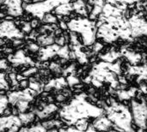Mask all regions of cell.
Segmentation results:
<instances>
[{
  "instance_id": "cell-24",
  "label": "cell",
  "mask_w": 147,
  "mask_h": 132,
  "mask_svg": "<svg viewBox=\"0 0 147 132\" xmlns=\"http://www.w3.org/2000/svg\"><path fill=\"white\" fill-rule=\"evenodd\" d=\"M139 90L136 88H131L129 90H125V89H118L115 91V94L119 97L121 101H128L131 98L135 97L136 93Z\"/></svg>"
},
{
  "instance_id": "cell-18",
  "label": "cell",
  "mask_w": 147,
  "mask_h": 132,
  "mask_svg": "<svg viewBox=\"0 0 147 132\" xmlns=\"http://www.w3.org/2000/svg\"><path fill=\"white\" fill-rule=\"evenodd\" d=\"M56 111H58V107L53 103H49L46 107H44L42 109H34V113L38 117V119H43L48 117L49 115H51L52 113H55Z\"/></svg>"
},
{
  "instance_id": "cell-60",
  "label": "cell",
  "mask_w": 147,
  "mask_h": 132,
  "mask_svg": "<svg viewBox=\"0 0 147 132\" xmlns=\"http://www.w3.org/2000/svg\"><path fill=\"white\" fill-rule=\"evenodd\" d=\"M146 20H147V15H146Z\"/></svg>"
},
{
  "instance_id": "cell-12",
  "label": "cell",
  "mask_w": 147,
  "mask_h": 132,
  "mask_svg": "<svg viewBox=\"0 0 147 132\" xmlns=\"http://www.w3.org/2000/svg\"><path fill=\"white\" fill-rule=\"evenodd\" d=\"M120 35L117 31L108 22H103L100 27H98L96 38L102 39L107 43H112L119 39Z\"/></svg>"
},
{
  "instance_id": "cell-40",
  "label": "cell",
  "mask_w": 147,
  "mask_h": 132,
  "mask_svg": "<svg viewBox=\"0 0 147 132\" xmlns=\"http://www.w3.org/2000/svg\"><path fill=\"white\" fill-rule=\"evenodd\" d=\"M66 81L68 82V85L71 86V87L75 86L76 84H79V79L78 77H76L75 75H70V76H68Z\"/></svg>"
},
{
  "instance_id": "cell-20",
  "label": "cell",
  "mask_w": 147,
  "mask_h": 132,
  "mask_svg": "<svg viewBox=\"0 0 147 132\" xmlns=\"http://www.w3.org/2000/svg\"><path fill=\"white\" fill-rule=\"evenodd\" d=\"M68 85L67 81H65V79L64 77H59L57 79H53L51 80L47 84L45 85L44 87V91L45 92H48L50 89L55 88L56 89H62L65 87H66Z\"/></svg>"
},
{
  "instance_id": "cell-35",
  "label": "cell",
  "mask_w": 147,
  "mask_h": 132,
  "mask_svg": "<svg viewBox=\"0 0 147 132\" xmlns=\"http://www.w3.org/2000/svg\"><path fill=\"white\" fill-rule=\"evenodd\" d=\"M9 98L3 94H1L0 96V113L3 114L4 110L7 108V106L9 104Z\"/></svg>"
},
{
  "instance_id": "cell-50",
  "label": "cell",
  "mask_w": 147,
  "mask_h": 132,
  "mask_svg": "<svg viewBox=\"0 0 147 132\" xmlns=\"http://www.w3.org/2000/svg\"><path fill=\"white\" fill-rule=\"evenodd\" d=\"M59 27H61L63 30H66V29H68V25H67V22H65V21H64V20H61V21H60Z\"/></svg>"
},
{
  "instance_id": "cell-7",
  "label": "cell",
  "mask_w": 147,
  "mask_h": 132,
  "mask_svg": "<svg viewBox=\"0 0 147 132\" xmlns=\"http://www.w3.org/2000/svg\"><path fill=\"white\" fill-rule=\"evenodd\" d=\"M132 113L133 118L135 125L140 128V130H145L147 127V104L146 101L138 102L134 100L132 101Z\"/></svg>"
},
{
  "instance_id": "cell-33",
  "label": "cell",
  "mask_w": 147,
  "mask_h": 132,
  "mask_svg": "<svg viewBox=\"0 0 147 132\" xmlns=\"http://www.w3.org/2000/svg\"><path fill=\"white\" fill-rule=\"evenodd\" d=\"M28 87L31 88L32 89L37 91L38 94H40V93L42 92V90H44L45 85H40V83L38 82H36V81H30L29 82V84H28Z\"/></svg>"
},
{
  "instance_id": "cell-56",
  "label": "cell",
  "mask_w": 147,
  "mask_h": 132,
  "mask_svg": "<svg viewBox=\"0 0 147 132\" xmlns=\"http://www.w3.org/2000/svg\"><path fill=\"white\" fill-rule=\"evenodd\" d=\"M31 25H32L33 28H34V27H37V25H38V21H37L36 19L32 20V21H31Z\"/></svg>"
},
{
  "instance_id": "cell-39",
  "label": "cell",
  "mask_w": 147,
  "mask_h": 132,
  "mask_svg": "<svg viewBox=\"0 0 147 132\" xmlns=\"http://www.w3.org/2000/svg\"><path fill=\"white\" fill-rule=\"evenodd\" d=\"M22 30L23 33H26V34H30L31 31H32V25H31V22H28V21H22Z\"/></svg>"
},
{
  "instance_id": "cell-29",
  "label": "cell",
  "mask_w": 147,
  "mask_h": 132,
  "mask_svg": "<svg viewBox=\"0 0 147 132\" xmlns=\"http://www.w3.org/2000/svg\"><path fill=\"white\" fill-rule=\"evenodd\" d=\"M43 126L47 130H51V129H53V128H58L59 129L60 127L63 126V122L59 121V120H49V121H46V122H43L42 123Z\"/></svg>"
},
{
  "instance_id": "cell-23",
  "label": "cell",
  "mask_w": 147,
  "mask_h": 132,
  "mask_svg": "<svg viewBox=\"0 0 147 132\" xmlns=\"http://www.w3.org/2000/svg\"><path fill=\"white\" fill-rule=\"evenodd\" d=\"M71 49L74 52L76 55V58L81 64H84L88 63V54L85 52H83V46L78 45V46H71Z\"/></svg>"
},
{
  "instance_id": "cell-16",
  "label": "cell",
  "mask_w": 147,
  "mask_h": 132,
  "mask_svg": "<svg viewBox=\"0 0 147 132\" xmlns=\"http://www.w3.org/2000/svg\"><path fill=\"white\" fill-rule=\"evenodd\" d=\"M93 125L97 131H109L111 127H113L114 124L108 117H104L102 115L98 118H96Z\"/></svg>"
},
{
  "instance_id": "cell-21",
  "label": "cell",
  "mask_w": 147,
  "mask_h": 132,
  "mask_svg": "<svg viewBox=\"0 0 147 132\" xmlns=\"http://www.w3.org/2000/svg\"><path fill=\"white\" fill-rule=\"evenodd\" d=\"M121 52L122 54V56H124L133 65L137 64L138 63H140L141 61V55L139 53H135L132 51H129V49H127L126 46L122 47L121 50Z\"/></svg>"
},
{
  "instance_id": "cell-48",
  "label": "cell",
  "mask_w": 147,
  "mask_h": 132,
  "mask_svg": "<svg viewBox=\"0 0 147 132\" xmlns=\"http://www.w3.org/2000/svg\"><path fill=\"white\" fill-rule=\"evenodd\" d=\"M91 83L93 84L94 87H96V88H100V87L102 86V81L97 80V79L93 78V77H92V82H91Z\"/></svg>"
},
{
  "instance_id": "cell-31",
  "label": "cell",
  "mask_w": 147,
  "mask_h": 132,
  "mask_svg": "<svg viewBox=\"0 0 147 132\" xmlns=\"http://www.w3.org/2000/svg\"><path fill=\"white\" fill-rule=\"evenodd\" d=\"M75 127L79 131H86L88 127H89V124H88V120L87 119H78L76 123H75Z\"/></svg>"
},
{
  "instance_id": "cell-42",
  "label": "cell",
  "mask_w": 147,
  "mask_h": 132,
  "mask_svg": "<svg viewBox=\"0 0 147 132\" xmlns=\"http://www.w3.org/2000/svg\"><path fill=\"white\" fill-rule=\"evenodd\" d=\"M55 43H56V44H58V45H59L60 46H63L66 45V43H67V42H66V39H65V37L63 34H61L59 37L56 38Z\"/></svg>"
},
{
  "instance_id": "cell-55",
  "label": "cell",
  "mask_w": 147,
  "mask_h": 132,
  "mask_svg": "<svg viewBox=\"0 0 147 132\" xmlns=\"http://www.w3.org/2000/svg\"><path fill=\"white\" fill-rule=\"evenodd\" d=\"M118 79H119V82H120L121 83L127 84V80H126V78H125V77H123V76H121L119 75V77H118Z\"/></svg>"
},
{
  "instance_id": "cell-4",
  "label": "cell",
  "mask_w": 147,
  "mask_h": 132,
  "mask_svg": "<svg viewBox=\"0 0 147 132\" xmlns=\"http://www.w3.org/2000/svg\"><path fill=\"white\" fill-rule=\"evenodd\" d=\"M99 20L110 24L117 31L121 39L130 41L134 40V38L132 37V28L129 19H127L125 15H106L101 13L99 15Z\"/></svg>"
},
{
  "instance_id": "cell-52",
  "label": "cell",
  "mask_w": 147,
  "mask_h": 132,
  "mask_svg": "<svg viewBox=\"0 0 147 132\" xmlns=\"http://www.w3.org/2000/svg\"><path fill=\"white\" fill-rule=\"evenodd\" d=\"M118 2H122V3H125L127 4H130V3H136V2H140V1H142V0H116Z\"/></svg>"
},
{
  "instance_id": "cell-44",
  "label": "cell",
  "mask_w": 147,
  "mask_h": 132,
  "mask_svg": "<svg viewBox=\"0 0 147 132\" xmlns=\"http://www.w3.org/2000/svg\"><path fill=\"white\" fill-rule=\"evenodd\" d=\"M102 48H103L102 44H101V43H99V42L94 43V44H93V48H92V50H93V52H92V53H93V54H96V53L99 52Z\"/></svg>"
},
{
  "instance_id": "cell-1",
  "label": "cell",
  "mask_w": 147,
  "mask_h": 132,
  "mask_svg": "<svg viewBox=\"0 0 147 132\" xmlns=\"http://www.w3.org/2000/svg\"><path fill=\"white\" fill-rule=\"evenodd\" d=\"M89 96L84 93L77 95L68 105L64 106L59 112V116L67 125H75L81 119L98 118L104 114V109L93 106L86 99Z\"/></svg>"
},
{
  "instance_id": "cell-47",
  "label": "cell",
  "mask_w": 147,
  "mask_h": 132,
  "mask_svg": "<svg viewBox=\"0 0 147 132\" xmlns=\"http://www.w3.org/2000/svg\"><path fill=\"white\" fill-rule=\"evenodd\" d=\"M28 50H30L31 52H37L40 50V45H37L35 43H33V42H30L28 44Z\"/></svg>"
},
{
  "instance_id": "cell-45",
  "label": "cell",
  "mask_w": 147,
  "mask_h": 132,
  "mask_svg": "<svg viewBox=\"0 0 147 132\" xmlns=\"http://www.w3.org/2000/svg\"><path fill=\"white\" fill-rule=\"evenodd\" d=\"M16 76H17V75H16L14 72H12V73H10V74L9 75V80L11 81L13 86H18L19 82H18V80H17V78H16Z\"/></svg>"
},
{
  "instance_id": "cell-9",
  "label": "cell",
  "mask_w": 147,
  "mask_h": 132,
  "mask_svg": "<svg viewBox=\"0 0 147 132\" xmlns=\"http://www.w3.org/2000/svg\"><path fill=\"white\" fill-rule=\"evenodd\" d=\"M22 122L21 121L19 116L16 115H8L2 117L0 119V132L5 131L9 132H16L20 131Z\"/></svg>"
},
{
  "instance_id": "cell-11",
  "label": "cell",
  "mask_w": 147,
  "mask_h": 132,
  "mask_svg": "<svg viewBox=\"0 0 147 132\" xmlns=\"http://www.w3.org/2000/svg\"><path fill=\"white\" fill-rule=\"evenodd\" d=\"M37 91L32 89L31 88H26L22 91H14L8 94L9 102L12 106H16L19 101H32L34 96L37 94Z\"/></svg>"
},
{
  "instance_id": "cell-32",
  "label": "cell",
  "mask_w": 147,
  "mask_h": 132,
  "mask_svg": "<svg viewBox=\"0 0 147 132\" xmlns=\"http://www.w3.org/2000/svg\"><path fill=\"white\" fill-rule=\"evenodd\" d=\"M70 50H69V46L67 45H65L63 46L60 47L59 52H58V56H59L61 58H65V59H70Z\"/></svg>"
},
{
  "instance_id": "cell-43",
  "label": "cell",
  "mask_w": 147,
  "mask_h": 132,
  "mask_svg": "<svg viewBox=\"0 0 147 132\" xmlns=\"http://www.w3.org/2000/svg\"><path fill=\"white\" fill-rule=\"evenodd\" d=\"M37 70H38L37 67L33 66L32 68H30V69H28V70H24V71L22 72V75L25 76H31V75L36 73Z\"/></svg>"
},
{
  "instance_id": "cell-13",
  "label": "cell",
  "mask_w": 147,
  "mask_h": 132,
  "mask_svg": "<svg viewBox=\"0 0 147 132\" xmlns=\"http://www.w3.org/2000/svg\"><path fill=\"white\" fill-rule=\"evenodd\" d=\"M8 60L14 66H19L22 64H29L31 66H35L36 64L29 57L26 56L23 50H18L15 54H9Z\"/></svg>"
},
{
  "instance_id": "cell-3",
  "label": "cell",
  "mask_w": 147,
  "mask_h": 132,
  "mask_svg": "<svg viewBox=\"0 0 147 132\" xmlns=\"http://www.w3.org/2000/svg\"><path fill=\"white\" fill-rule=\"evenodd\" d=\"M67 25L70 31L81 34L84 46H92L95 43L98 29L95 21L87 18H76L68 21Z\"/></svg>"
},
{
  "instance_id": "cell-26",
  "label": "cell",
  "mask_w": 147,
  "mask_h": 132,
  "mask_svg": "<svg viewBox=\"0 0 147 132\" xmlns=\"http://www.w3.org/2000/svg\"><path fill=\"white\" fill-rule=\"evenodd\" d=\"M121 57H122V54L121 52H115L114 49L110 50V52L105 53V54H102V55H100V58L103 60V61H106V62H109V63H113L114 61L119 59Z\"/></svg>"
},
{
  "instance_id": "cell-51",
  "label": "cell",
  "mask_w": 147,
  "mask_h": 132,
  "mask_svg": "<svg viewBox=\"0 0 147 132\" xmlns=\"http://www.w3.org/2000/svg\"><path fill=\"white\" fill-rule=\"evenodd\" d=\"M28 84H29V82H28L27 79H24V80H22V81L20 82V86H21V88H28Z\"/></svg>"
},
{
  "instance_id": "cell-57",
  "label": "cell",
  "mask_w": 147,
  "mask_h": 132,
  "mask_svg": "<svg viewBox=\"0 0 147 132\" xmlns=\"http://www.w3.org/2000/svg\"><path fill=\"white\" fill-rule=\"evenodd\" d=\"M140 89L143 93L147 94V86L146 85H140Z\"/></svg>"
},
{
  "instance_id": "cell-19",
  "label": "cell",
  "mask_w": 147,
  "mask_h": 132,
  "mask_svg": "<svg viewBox=\"0 0 147 132\" xmlns=\"http://www.w3.org/2000/svg\"><path fill=\"white\" fill-rule=\"evenodd\" d=\"M102 14L106 15H122L126 14V9H121L115 5L106 3L102 9Z\"/></svg>"
},
{
  "instance_id": "cell-58",
  "label": "cell",
  "mask_w": 147,
  "mask_h": 132,
  "mask_svg": "<svg viewBox=\"0 0 147 132\" xmlns=\"http://www.w3.org/2000/svg\"><path fill=\"white\" fill-rule=\"evenodd\" d=\"M47 101H48L50 103H52V102H53V99H52V97H47Z\"/></svg>"
},
{
  "instance_id": "cell-5",
  "label": "cell",
  "mask_w": 147,
  "mask_h": 132,
  "mask_svg": "<svg viewBox=\"0 0 147 132\" xmlns=\"http://www.w3.org/2000/svg\"><path fill=\"white\" fill-rule=\"evenodd\" d=\"M93 78L105 82H110V87L113 88H119L120 82L117 80V74L112 70V63L101 62L94 64L91 71L89 73Z\"/></svg>"
},
{
  "instance_id": "cell-17",
  "label": "cell",
  "mask_w": 147,
  "mask_h": 132,
  "mask_svg": "<svg viewBox=\"0 0 147 132\" xmlns=\"http://www.w3.org/2000/svg\"><path fill=\"white\" fill-rule=\"evenodd\" d=\"M127 73L129 75H138L140 76L137 79L138 82H140V81L142 80H147V65L129 66L127 69Z\"/></svg>"
},
{
  "instance_id": "cell-34",
  "label": "cell",
  "mask_w": 147,
  "mask_h": 132,
  "mask_svg": "<svg viewBox=\"0 0 147 132\" xmlns=\"http://www.w3.org/2000/svg\"><path fill=\"white\" fill-rule=\"evenodd\" d=\"M42 22L44 23H47V24H53V23H56L57 21H58V18L54 15H53L52 14H49V13H47L43 19L41 20Z\"/></svg>"
},
{
  "instance_id": "cell-37",
  "label": "cell",
  "mask_w": 147,
  "mask_h": 132,
  "mask_svg": "<svg viewBox=\"0 0 147 132\" xmlns=\"http://www.w3.org/2000/svg\"><path fill=\"white\" fill-rule=\"evenodd\" d=\"M0 88L2 90H9V83L5 78V74L3 72H2L0 74Z\"/></svg>"
},
{
  "instance_id": "cell-59",
  "label": "cell",
  "mask_w": 147,
  "mask_h": 132,
  "mask_svg": "<svg viewBox=\"0 0 147 132\" xmlns=\"http://www.w3.org/2000/svg\"><path fill=\"white\" fill-rule=\"evenodd\" d=\"M23 1H24V2H28V0H23Z\"/></svg>"
},
{
  "instance_id": "cell-46",
  "label": "cell",
  "mask_w": 147,
  "mask_h": 132,
  "mask_svg": "<svg viewBox=\"0 0 147 132\" xmlns=\"http://www.w3.org/2000/svg\"><path fill=\"white\" fill-rule=\"evenodd\" d=\"M89 3H90L91 5H99V6H102L103 7L104 4H105V2L104 0H87Z\"/></svg>"
},
{
  "instance_id": "cell-30",
  "label": "cell",
  "mask_w": 147,
  "mask_h": 132,
  "mask_svg": "<svg viewBox=\"0 0 147 132\" xmlns=\"http://www.w3.org/2000/svg\"><path fill=\"white\" fill-rule=\"evenodd\" d=\"M47 130L43 126L42 124H38L36 125H33L31 128H22L20 129L21 132H45L47 131Z\"/></svg>"
},
{
  "instance_id": "cell-14",
  "label": "cell",
  "mask_w": 147,
  "mask_h": 132,
  "mask_svg": "<svg viewBox=\"0 0 147 132\" xmlns=\"http://www.w3.org/2000/svg\"><path fill=\"white\" fill-rule=\"evenodd\" d=\"M23 0H4L2 4L6 6V14L10 16L17 17L22 15L23 13Z\"/></svg>"
},
{
  "instance_id": "cell-54",
  "label": "cell",
  "mask_w": 147,
  "mask_h": 132,
  "mask_svg": "<svg viewBox=\"0 0 147 132\" xmlns=\"http://www.w3.org/2000/svg\"><path fill=\"white\" fill-rule=\"evenodd\" d=\"M83 82H86V83H90V82H92V76L89 75L86 78H84V79L83 80Z\"/></svg>"
},
{
  "instance_id": "cell-38",
  "label": "cell",
  "mask_w": 147,
  "mask_h": 132,
  "mask_svg": "<svg viewBox=\"0 0 147 132\" xmlns=\"http://www.w3.org/2000/svg\"><path fill=\"white\" fill-rule=\"evenodd\" d=\"M63 76H68L70 75H75L76 74V67H75V64H72L71 65H70L68 68H66L64 71H63Z\"/></svg>"
},
{
  "instance_id": "cell-25",
  "label": "cell",
  "mask_w": 147,
  "mask_h": 132,
  "mask_svg": "<svg viewBox=\"0 0 147 132\" xmlns=\"http://www.w3.org/2000/svg\"><path fill=\"white\" fill-rule=\"evenodd\" d=\"M72 10H74L73 3H62V4H59V6H57L54 9V12L57 15H67Z\"/></svg>"
},
{
  "instance_id": "cell-10",
  "label": "cell",
  "mask_w": 147,
  "mask_h": 132,
  "mask_svg": "<svg viewBox=\"0 0 147 132\" xmlns=\"http://www.w3.org/2000/svg\"><path fill=\"white\" fill-rule=\"evenodd\" d=\"M132 28V37L137 38L141 35H147V20L143 19L138 14L129 18Z\"/></svg>"
},
{
  "instance_id": "cell-6",
  "label": "cell",
  "mask_w": 147,
  "mask_h": 132,
  "mask_svg": "<svg viewBox=\"0 0 147 132\" xmlns=\"http://www.w3.org/2000/svg\"><path fill=\"white\" fill-rule=\"evenodd\" d=\"M71 1V0H43L34 3H24L23 8L28 12L31 13L34 17L42 20L47 13H49L59 4L69 3Z\"/></svg>"
},
{
  "instance_id": "cell-36",
  "label": "cell",
  "mask_w": 147,
  "mask_h": 132,
  "mask_svg": "<svg viewBox=\"0 0 147 132\" xmlns=\"http://www.w3.org/2000/svg\"><path fill=\"white\" fill-rule=\"evenodd\" d=\"M28 103H29V101H19L16 105L18 112L19 113H24L28 107Z\"/></svg>"
},
{
  "instance_id": "cell-41",
  "label": "cell",
  "mask_w": 147,
  "mask_h": 132,
  "mask_svg": "<svg viewBox=\"0 0 147 132\" xmlns=\"http://www.w3.org/2000/svg\"><path fill=\"white\" fill-rule=\"evenodd\" d=\"M49 69L52 71L55 72V73H63V71H64L61 69L60 65L59 64H57V63H51L50 65H49Z\"/></svg>"
},
{
  "instance_id": "cell-8",
  "label": "cell",
  "mask_w": 147,
  "mask_h": 132,
  "mask_svg": "<svg viewBox=\"0 0 147 132\" xmlns=\"http://www.w3.org/2000/svg\"><path fill=\"white\" fill-rule=\"evenodd\" d=\"M0 37L2 39L7 38L9 40L23 39L24 33L20 31L16 23L10 20H3L0 24Z\"/></svg>"
},
{
  "instance_id": "cell-15",
  "label": "cell",
  "mask_w": 147,
  "mask_h": 132,
  "mask_svg": "<svg viewBox=\"0 0 147 132\" xmlns=\"http://www.w3.org/2000/svg\"><path fill=\"white\" fill-rule=\"evenodd\" d=\"M60 46L58 44H53L49 45L47 46H41L40 48L39 52H40V61H47L50 58H53L55 55H58V52L60 49Z\"/></svg>"
},
{
  "instance_id": "cell-22",
  "label": "cell",
  "mask_w": 147,
  "mask_h": 132,
  "mask_svg": "<svg viewBox=\"0 0 147 132\" xmlns=\"http://www.w3.org/2000/svg\"><path fill=\"white\" fill-rule=\"evenodd\" d=\"M55 40H56V34L54 32H52L50 34H40L36 40L37 43L40 46H47L49 45H53L55 43Z\"/></svg>"
},
{
  "instance_id": "cell-2",
  "label": "cell",
  "mask_w": 147,
  "mask_h": 132,
  "mask_svg": "<svg viewBox=\"0 0 147 132\" xmlns=\"http://www.w3.org/2000/svg\"><path fill=\"white\" fill-rule=\"evenodd\" d=\"M110 102L111 104L109 106L104 104V107L107 117L114 124L113 126H117L122 131H132V121L134 118L129 109L126 106L117 103L112 98H110Z\"/></svg>"
},
{
  "instance_id": "cell-27",
  "label": "cell",
  "mask_w": 147,
  "mask_h": 132,
  "mask_svg": "<svg viewBox=\"0 0 147 132\" xmlns=\"http://www.w3.org/2000/svg\"><path fill=\"white\" fill-rule=\"evenodd\" d=\"M87 3H85L84 0H77L73 3L74 10L84 16H88V11H87Z\"/></svg>"
},
{
  "instance_id": "cell-49",
  "label": "cell",
  "mask_w": 147,
  "mask_h": 132,
  "mask_svg": "<svg viewBox=\"0 0 147 132\" xmlns=\"http://www.w3.org/2000/svg\"><path fill=\"white\" fill-rule=\"evenodd\" d=\"M0 69L2 70L8 69V64H7V60L6 59H3V58L1 59V61H0Z\"/></svg>"
},
{
  "instance_id": "cell-28",
  "label": "cell",
  "mask_w": 147,
  "mask_h": 132,
  "mask_svg": "<svg viewBox=\"0 0 147 132\" xmlns=\"http://www.w3.org/2000/svg\"><path fill=\"white\" fill-rule=\"evenodd\" d=\"M34 115H35V113L33 112V113H20V114L18 116L20 118L21 121L22 122V125H28L34 120Z\"/></svg>"
},
{
  "instance_id": "cell-53",
  "label": "cell",
  "mask_w": 147,
  "mask_h": 132,
  "mask_svg": "<svg viewBox=\"0 0 147 132\" xmlns=\"http://www.w3.org/2000/svg\"><path fill=\"white\" fill-rule=\"evenodd\" d=\"M56 100H57L58 101H63L65 100V94H59V95L57 96Z\"/></svg>"
}]
</instances>
